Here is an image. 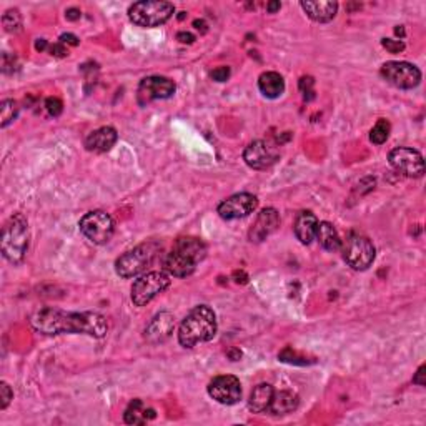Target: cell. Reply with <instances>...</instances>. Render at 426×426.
Wrapping results in <instances>:
<instances>
[{"instance_id":"9","label":"cell","mask_w":426,"mask_h":426,"mask_svg":"<svg viewBox=\"0 0 426 426\" xmlns=\"http://www.w3.org/2000/svg\"><path fill=\"white\" fill-rule=\"evenodd\" d=\"M382 77L401 90H411L420 85L421 72L420 68L408 62H387L382 66Z\"/></svg>"},{"instance_id":"20","label":"cell","mask_w":426,"mask_h":426,"mask_svg":"<svg viewBox=\"0 0 426 426\" xmlns=\"http://www.w3.org/2000/svg\"><path fill=\"white\" fill-rule=\"evenodd\" d=\"M298 395H295L293 391H275L273 393L270 408H268L267 413H270L273 416H285L293 413V411L298 408Z\"/></svg>"},{"instance_id":"6","label":"cell","mask_w":426,"mask_h":426,"mask_svg":"<svg viewBox=\"0 0 426 426\" xmlns=\"http://www.w3.org/2000/svg\"><path fill=\"white\" fill-rule=\"evenodd\" d=\"M343 260L350 268L356 272L368 270L375 260V245L372 240L361 233H350L341 243Z\"/></svg>"},{"instance_id":"32","label":"cell","mask_w":426,"mask_h":426,"mask_svg":"<svg viewBox=\"0 0 426 426\" xmlns=\"http://www.w3.org/2000/svg\"><path fill=\"white\" fill-rule=\"evenodd\" d=\"M210 77H212L215 82H225V80H229V77H230V68H229V67H219V68H215V71H213V72L210 73Z\"/></svg>"},{"instance_id":"3","label":"cell","mask_w":426,"mask_h":426,"mask_svg":"<svg viewBox=\"0 0 426 426\" xmlns=\"http://www.w3.org/2000/svg\"><path fill=\"white\" fill-rule=\"evenodd\" d=\"M29 221L22 213H16L4 225L2 238H0V248L6 260L13 265L24 260L29 250Z\"/></svg>"},{"instance_id":"17","label":"cell","mask_w":426,"mask_h":426,"mask_svg":"<svg viewBox=\"0 0 426 426\" xmlns=\"http://www.w3.org/2000/svg\"><path fill=\"white\" fill-rule=\"evenodd\" d=\"M118 140V133L114 127H102L97 128L85 138V148L95 154H105L112 150V147Z\"/></svg>"},{"instance_id":"12","label":"cell","mask_w":426,"mask_h":426,"mask_svg":"<svg viewBox=\"0 0 426 426\" xmlns=\"http://www.w3.org/2000/svg\"><path fill=\"white\" fill-rule=\"evenodd\" d=\"M208 395L220 405H235L242 400V385L233 375H221L213 378L208 385Z\"/></svg>"},{"instance_id":"28","label":"cell","mask_w":426,"mask_h":426,"mask_svg":"<svg viewBox=\"0 0 426 426\" xmlns=\"http://www.w3.org/2000/svg\"><path fill=\"white\" fill-rule=\"evenodd\" d=\"M2 24H4V27H6V30L11 32V34H16V32L20 30L22 18H20V13H18L17 8H13V11H7L6 13H4Z\"/></svg>"},{"instance_id":"15","label":"cell","mask_w":426,"mask_h":426,"mask_svg":"<svg viewBox=\"0 0 426 426\" xmlns=\"http://www.w3.org/2000/svg\"><path fill=\"white\" fill-rule=\"evenodd\" d=\"M175 328V318L172 313L169 312H160L157 313L154 318L148 322V325L145 327V340L148 343L157 345V343H164V341L174 333Z\"/></svg>"},{"instance_id":"2","label":"cell","mask_w":426,"mask_h":426,"mask_svg":"<svg viewBox=\"0 0 426 426\" xmlns=\"http://www.w3.org/2000/svg\"><path fill=\"white\" fill-rule=\"evenodd\" d=\"M215 312L207 305H198L190 312L178 328V341L185 348H193L198 343L213 340L217 335Z\"/></svg>"},{"instance_id":"30","label":"cell","mask_w":426,"mask_h":426,"mask_svg":"<svg viewBox=\"0 0 426 426\" xmlns=\"http://www.w3.org/2000/svg\"><path fill=\"white\" fill-rule=\"evenodd\" d=\"M45 109H47L50 117H59V115L62 114L63 105L59 99H55V97H50V99L45 100Z\"/></svg>"},{"instance_id":"4","label":"cell","mask_w":426,"mask_h":426,"mask_svg":"<svg viewBox=\"0 0 426 426\" xmlns=\"http://www.w3.org/2000/svg\"><path fill=\"white\" fill-rule=\"evenodd\" d=\"M160 252V245L155 242L142 243L133 250L125 252L122 257L115 262V272L122 279H133V276L142 275L147 268L155 262L157 255Z\"/></svg>"},{"instance_id":"37","label":"cell","mask_w":426,"mask_h":426,"mask_svg":"<svg viewBox=\"0 0 426 426\" xmlns=\"http://www.w3.org/2000/svg\"><path fill=\"white\" fill-rule=\"evenodd\" d=\"M66 17L68 20H77V18H80V11H77V8H71V11H67Z\"/></svg>"},{"instance_id":"29","label":"cell","mask_w":426,"mask_h":426,"mask_svg":"<svg viewBox=\"0 0 426 426\" xmlns=\"http://www.w3.org/2000/svg\"><path fill=\"white\" fill-rule=\"evenodd\" d=\"M13 398V391L6 382L0 383V410H6Z\"/></svg>"},{"instance_id":"14","label":"cell","mask_w":426,"mask_h":426,"mask_svg":"<svg viewBox=\"0 0 426 426\" xmlns=\"http://www.w3.org/2000/svg\"><path fill=\"white\" fill-rule=\"evenodd\" d=\"M175 82L166 77H147L143 78L138 85V100L142 105L148 104L152 100H164L170 99L175 94Z\"/></svg>"},{"instance_id":"7","label":"cell","mask_w":426,"mask_h":426,"mask_svg":"<svg viewBox=\"0 0 426 426\" xmlns=\"http://www.w3.org/2000/svg\"><path fill=\"white\" fill-rule=\"evenodd\" d=\"M170 284H172L170 275L164 270L143 273L132 285L130 298L133 305H135V307H145L157 295L164 293L170 286Z\"/></svg>"},{"instance_id":"16","label":"cell","mask_w":426,"mask_h":426,"mask_svg":"<svg viewBox=\"0 0 426 426\" xmlns=\"http://www.w3.org/2000/svg\"><path fill=\"white\" fill-rule=\"evenodd\" d=\"M280 225V215L275 208H265L262 210L260 215L257 217L253 229L250 230V240L255 243H260L263 240H267L270 235L279 229Z\"/></svg>"},{"instance_id":"31","label":"cell","mask_w":426,"mask_h":426,"mask_svg":"<svg viewBox=\"0 0 426 426\" xmlns=\"http://www.w3.org/2000/svg\"><path fill=\"white\" fill-rule=\"evenodd\" d=\"M382 45L385 47L390 54H400L405 50V44L403 40H393V39H383Z\"/></svg>"},{"instance_id":"8","label":"cell","mask_w":426,"mask_h":426,"mask_svg":"<svg viewBox=\"0 0 426 426\" xmlns=\"http://www.w3.org/2000/svg\"><path fill=\"white\" fill-rule=\"evenodd\" d=\"M78 226H80L83 237L95 245H105L107 242H110L115 231L114 219L104 210L85 213L78 221Z\"/></svg>"},{"instance_id":"21","label":"cell","mask_w":426,"mask_h":426,"mask_svg":"<svg viewBox=\"0 0 426 426\" xmlns=\"http://www.w3.org/2000/svg\"><path fill=\"white\" fill-rule=\"evenodd\" d=\"M300 6H302L303 12L318 24H327V22L333 20L338 12L336 2H302Z\"/></svg>"},{"instance_id":"23","label":"cell","mask_w":426,"mask_h":426,"mask_svg":"<svg viewBox=\"0 0 426 426\" xmlns=\"http://www.w3.org/2000/svg\"><path fill=\"white\" fill-rule=\"evenodd\" d=\"M273 393H275V388L268 385V383H262V385L255 387L252 395H250L248 408L253 413H267L268 408H270Z\"/></svg>"},{"instance_id":"24","label":"cell","mask_w":426,"mask_h":426,"mask_svg":"<svg viewBox=\"0 0 426 426\" xmlns=\"http://www.w3.org/2000/svg\"><path fill=\"white\" fill-rule=\"evenodd\" d=\"M315 238H317L320 245H322L325 250H328V252H336V250H340L341 247L340 235H338L336 229L330 224V221H318V229Z\"/></svg>"},{"instance_id":"33","label":"cell","mask_w":426,"mask_h":426,"mask_svg":"<svg viewBox=\"0 0 426 426\" xmlns=\"http://www.w3.org/2000/svg\"><path fill=\"white\" fill-rule=\"evenodd\" d=\"M423 377H425V365H421L420 367V370L418 372H416V375H415V378H413V383H416V385H420V387H425V379H423Z\"/></svg>"},{"instance_id":"38","label":"cell","mask_w":426,"mask_h":426,"mask_svg":"<svg viewBox=\"0 0 426 426\" xmlns=\"http://www.w3.org/2000/svg\"><path fill=\"white\" fill-rule=\"evenodd\" d=\"M280 7H281V4L280 2H270L267 6V11L270 12V13H275L276 11H280Z\"/></svg>"},{"instance_id":"27","label":"cell","mask_w":426,"mask_h":426,"mask_svg":"<svg viewBox=\"0 0 426 426\" xmlns=\"http://www.w3.org/2000/svg\"><path fill=\"white\" fill-rule=\"evenodd\" d=\"M18 114V105L16 100H4L2 105H0V115H2V127L6 128L8 123H12L13 120L17 118Z\"/></svg>"},{"instance_id":"22","label":"cell","mask_w":426,"mask_h":426,"mask_svg":"<svg viewBox=\"0 0 426 426\" xmlns=\"http://www.w3.org/2000/svg\"><path fill=\"white\" fill-rule=\"evenodd\" d=\"M258 89L267 99H279L285 92V80L279 72H265L258 77Z\"/></svg>"},{"instance_id":"34","label":"cell","mask_w":426,"mask_h":426,"mask_svg":"<svg viewBox=\"0 0 426 426\" xmlns=\"http://www.w3.org/2000/svg\"><path fill=\"white\" fill-rule=\"evenodd\" d=\"M60 44L77 45V44H78V39H77L75 35H72V34H63L62 37H60Z\"/></svg>"},{"instance_id":"25","label":"cell","mask_w":426,"mask_h":426,"mask_svg":"<svg viewBox=\"0 0 426 426\" xmlns=\"http://www.w3.org/2000/svg\"><path fill=\"white\" fill-rule=\"evenodd\" d=\"M154 418H155V411L152 408H147L142 400H133L123 413V420L127 425H143L147 423L148 420H154Z\"/></svg>"},{"instance_id":"10","label":"cell","mask_w":426,"mask_h":426,"mask_svg":"<svg viewBox=\"0 0 426 426\" xmlns=\"http://www.w3.org/2000/svg\"><path fill=\"white\" fill-rule=\"evenodd\" d=\"M390 165L396 170L398 174L405 175V177L420 178L425 174V160L423 155L418 150L408 147H400L390 152Z\"/></svg>"},{"instance_id":"26","label":"cell","mask_w":426,"mask_h":426,"mask_svg":"<svg viewBox=\"0 0 426 426\" xmlns=\"http://www.w3.org/2000/svg\"><path fill=\"white\" fill-rule=\"evenodd\" d=\"M390 122L385 118H379L377 125L372 128V132H370V140L373 143H377V145H382V143H385L388 140V137H390Z\"/></svg>"},{"instance_id":"39","label":"cell","mask_w":426,"mask_h":426,"mask_svg":"<svg viewBox=\"0 0 426 426\" xmlns=\"http://www.w3.org/2000/svg\"><path fill=\"white\" fill-rule=\"evenodd\" d=\"M45 47H47V42H45V40L37 42V45H35V49H37V50H44Z\"/></svg>"},{"instance_id":"5","label":"cell","mask_w":426,"mask_h":426,"mask_svg":"<svg viewBox=\"0 0 426 426\" xmlns=\"http://www.w3.org/2000/svg\"><path fill=\"white\" fill-rule=\"evenodd\" d=\"M174 13V4L162 2V0H142V2H135L128 8L130 22L138 27H143V29L164 25L165 22L172 18Z\"/></svg>"},{"instance_id":"18","label":"cell","mask_w":426,"mask_h":426,"mask_svg":"<svg viewBox=\"0 0 426 426\" xmlns=\"http://www.w3.org/2000/svg\"><path fill=\"white\" fill-rule=\"evenodd\" d=\"M172 250L183 255L188 260L195 262L197 265L207 257V245L197 237H180L177 242H175Z\"/></svg>"},{"instance_id":"13","label":"cell","mask_w":426,"mask_h":426,"mask_svg":"<svg viewBox=\"0 0 426 426\" xmlns=\"http://www.w3.org/2000/svg\"><path fill=\"white\" fill-rule=\"evenodd\" d=\"M258 207V198L252 193H237L224 200L217 208L219 215L224 220H238L248 217Z\"/></svg>"},{"instance_id":"35","label":"cell","mask_w":426,"mask_h":426,"mask_svg":"<svg viewBox=\"0 0 426 426\" xmlns=\"http://www.w3.org/2000/svg\"><path fill=\"white\" fill-rule=\"evenodd\" d=\"M177 39L182 42V44H192V42L195 40V37L190 34V32H180V34L177 35Z\"/></svg>"},{"instance_id":"36","label":"cell","mask_w":426,"mask_h":426,"mask_svg":"<svg viewBox=\"0 0 426 426\" xmlns=\"http://www.w3.org/2000/svg\"><path fill=\"white\" fill-rule=\"evenodd\" d=\"M52 55H59V57H63V55H67L66 47H62V44H57L52 47Z\"/></svg>"},{"instance_id":"11","label":"cell","mask_w":426,"mask_h":426,"mask_svg":"<svg viewBox=\"0 0 426 426\" xmlns=\"http://www.w3.org/2000/svg\"><path fill=\"white\" fill-rule=\"evenodd\" d=\"M280 159V152L273 143L267 140H255L245 148L243 160L250 169L267 170Z\"/></svg>"},{"instance_id":"1","label":"cell","mask_w":426,"mask_h":426,"mask_svg":"<svg viewBox=\"0 0 426 426\" xmlns=\"http://www.w3.org/2000/svg\"><path fill=\"white\" fill-rule=\"evenodd\" d=\"M32 327L44 335L82 333L94 338H104L109 331L107 318L94 312H63L59 308H42L30 318Z\"/></svg>"},{"instance_id":"19","label":"cell","mask_w":426,"mask_h":426,"mask_svg":"<svg viewBox=\"0 0 426 426\" xmlns=\"http://www.w3.org/2000/svg\"><path fill=\"white\" fill-rule=\"evenodd\" d=\"M293 229H295L296 238H298L303 245H308V243H312L315 235H317L318 219L315 217V213L303 210L296 215Z\"/></svg>"}]
</instances>
